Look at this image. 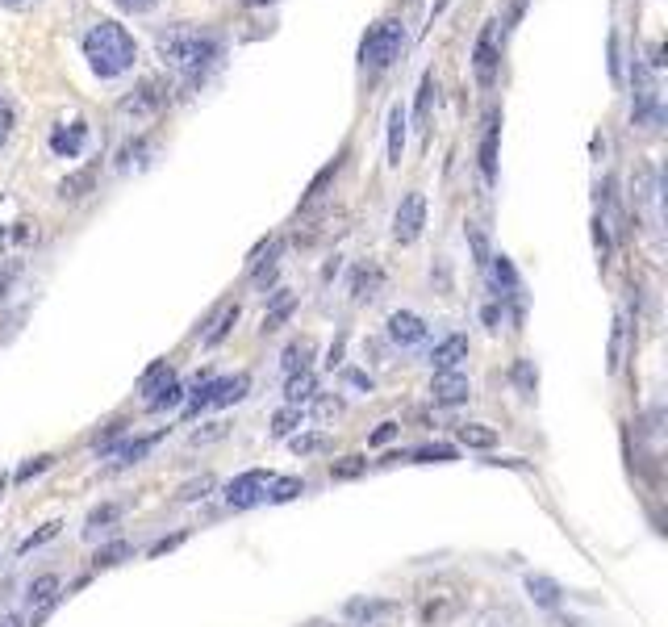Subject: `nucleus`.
I'll list each match as a JSON object with an SVG mask.
<instances>
[{
    "label": "nucleus",
    "mask_w": 668,
    "mask_h": 627,
    "mask_svg": "<svg viewBox=\"0 0 668 627\" xmlns=\"http://www.w3.org/2000/svg\"><path fill=\"white\" fill-rule=\"evenodd\" d=\"M159 59L180 80H205V72L222 59V38L205 26H172L159 34Z\"/></svg>",
    "instance_id": "1"
},
{
    "label": "nucleus",
    "mask_w": 668,
    "mask_h": 627,
    "mask_svg": "<svg viewBox=\"0 0 668 627\" xmlns=\"http://www.w3.org/2000/svg\"><path fill=\"white\" fill-rule=\"evenodd\" d=\"M84 59L101 80H117L134 67L138 46L126 34V26H117V21H97V26L84 34Z\"/></svg>",
    "instance_id": "2"
},
{
    "label": "nucleus",
    "mask_w": 668,
    "mask_h": 627,
    "mask_svg": "<svg viewBox=\"0 0 668 627\" xmlns=\"http://www.w3.org/2000/svg\"><path fill=\"white\" fill-rule=\"evenodd\" d=\"M418 623L422 627H447V623H456L464 611H468V590H460V586H447V582H439V586H426L422 594H418Z\"/></svg>",
    "instance_id": "3"
},
{
    "label": "nucleus",
    "mask_w": 668,
    "mask_h": 627,
    "mask_svg": "<svg viewBox=\"0 0 668 627\" xmlns=\"http://www.w3.org/2000/svg\"><path fill=\"white\" fill-rule=\"evenodd\" d=\"M251 393V377L238 373V377H209L205 385H197L193 402H188V418H197L205 410H226L234 402H243Z\"/></svg>",
    "instance_id": "4"
},
{
    "label": "nucleus",
    "mask_w": 668,
    "mask_h": 627,
    "mask_svg": "<svg viewBox=\"0 0 668 627\" xmlns=\"http://www.w3.org/2000/svg\"><path fill=\"white\" fill-rule=\"evenodd\" d=\"M405 46V26L401 21H376V26L364 34L360 42V63L372 67V72H380V67H389Z\"/></svg>",
    "instance_id": "5"
},
{
    "label": "nucleus",
    "mask_w": 668,
    "mask_h": 627,
    "mask_svg": "<svg viewBox=\"0 0 668 627\" xmlns=\"http://www.w3.org/2000/svg\"><path fill=\"white\" fill-rule=\"evenodd\" d=\"M276 481L272 469H247V473H238L226 490H222V502L230 510H251L259 502H268V485Z\"/></svg>",
    "instance_id": "6"
},
{
    "label": "nucleus",
    "mask_w": 668,
    "mask_h": 627,
    "mask_svg": "<svg viewBox=\"0 0 668 627\" xmlns=\"http://www.w3.org/2000/svg\"><path fill=\"white\" fill-rule=\"evenodd\" d=\"M422 230H426V197L422 193H405L401 205H397V214H393V239L401 247H410L422 239Z\"/></svg>",
    "instance_id": "7"
},
{
    "label": "nucleus",
    "mask_w": 668,
    "mask_h": 627,
    "mask_svg": "<svg viewBox=\"0 0 668 627\" xmlns=\"http://www.w3.org/2000/svg\"><path fill=\"white\" fill-rule=\"evenodd\" d=\"M401 611V602L393 598H372V594H360V598H347L343 602V619L351 627H380L385 619H393Z\"/></svg>",
    "instance_id": "8"
},
{
    "label": "nucleus",
    "mask_w": 668,
    "mask_h": 627,
    "mask_svg": "<svg viewBox=\"0 0 668 627\" xmlns=\"http://www.w3.org/2000/svg\"><path fill=\"white\" fill-rule=\"evenodd\" d=\"M385 331H389V343L401 347V352H410V347L426 343V335H431V327H426V318L414 314V310H393L389 322H385Z\"/></svg>",
    "instance_id": "9"
},
{
    "label": "nucleus",
    "mask_w": 668,
    "mask_h": 627,
    "mask_svg": "<svg viewBox=\"0 0 668 627\" xmlns=\"http://www.w3.org/2000/svg\"><path fill=\"white\" fill-rule=\"evenodd\" d=\"M472 398V381L460 373H435L431 377V402L435 406H443V410H451V406H464Z\"/></svg>",
    "instance_id": "10"
},
{
    "label": "nucleus",
    "mask_w": 668,
    "mask_h": 627,
    "mask_svg": "<svg viewBox=\"0 0 668 627\" xmlns=\"http://www.w3.org/2000/svg\"><path fill=\"white\" fill-rule=\"evenodd\" d=\"M464 360H468V335H447L431 347V356H426L431 373H456Z\"/></svg>",
    "instance_id": "11"
},
{
    "label": "nucleus",
    "mask_w": 668,
    "mask_h": 627,
    "mask_svg": "<svg viewBox=\"0 0 668 627\" xmlns=\"http://www.w3.org/2000/svg\"><path fill=\"white\" fill-rule=\"evenodd\" d=\"M522 586H527V594H531V602L535 607H543V611H560L564 607V586L556 582V577H547V573H527L522 577Z\"/></svg>",
    "instance_id": "12"
},
{
    "label": "nucleus",
    "mask_w": 668,
    "mask_h": 627,
    "mask_svg": "<svg viewBox=\"0 0 668 627\" xmlns=\"http://www.w3.org/2000/svg\"><path fill=\"white\" fill-rule=\"evenodd\" d=\"M159 105H163V92H159V84H142L134 97H126L122 101V118H134V122H142V118H151V113H159Z\"/></svg>",
    "instance_id": "13"
},
{
    "label": "nucleus",
    "mask_w": 668,
    "mask_h": 627,
    "mask_svg": "<svg viewBox=\"0 0 668 627\" xmlns=\"http://www.w3.org/2000/svg\"><path fill=\"white\" fill-rule=\"evenodd\" d=\"M167 431H151V435H138V439H126V444H117L113 456H117V469H130V464H142L151 456V448L159 444Z\"/></svg>",
    "instance_id": "14"
},
{
    "label": "nucleus",
    "mask_w": 668,
    "mask_h": 627,
    "mask_svg": "<svg viewBox=\"0 0 668 627\" xmlns=\"http://www.w3.org/2000/svg\"><path fill=\"white\" fill-rule=\"evenodd\" d=\"M84 143H88V126H84V122L59 126V130L51 134V151H55L59 159H76V155L84 151Z\"/></svg>",
    "instance_id": "15"
},
{
    "label": "nucleus",
    "mask_w": 668,
    "mask_h": 627,
    "mask_svg": "<svg viewBox=\"0 0 668 627\" xmlns=\"http://www.w3.org/2000/svg\"><path fill=\"white\" fill-rule=\"evenodd\" d=\"M180 402H184V385H180V381H176L172 373H167V377H163L159 385H151V389H147V410H151V414L176 410Z\"/></svg>",
    "instance_id": "16"
},
{
    "label": "nucleus",
    "mask_w": 668,
    "mask_h": 627,
    "mask_svg": "<svg viewBox=\"0 0 668 627\" xmlns=\"http://www.w3.org/2000/svg\"><path fill=\"white\" fill-rule=\"evenodd\" d=\"M318 398V377L309 373H289V381H284V406H305Z\"/></svg>",
    "instance_id": "17"
},
{
    "label": "nucleus",
    "mask_w": 668,
    "mask_h": 627,
    "mask_svg": "<svg viewBox=\"0 0 668 627\" xmlns=\"http://www.w3.org/2000/svg\"><path fill=\"white\" fill-rule=\"evenodd\" d=\"M122 515H126V506H122V502H105V506H97V510H92V515L84 519V536H88V540H97L101 531H109L113 523H122Z\"/></svg>",
    "instance_id": "18"
},
{
    "label": "nucleus",
    "mask_w": 668,
    "mask_h": 627,
    "mask_svg": "<svg viewBox=\"0 0 668 627\" xmlns=\"http://www.w3.org/2000/svg\"><path fill=\"white\" fill-rule=\"evenodd\" d=\"M63 598V586H59V573H38L34 582L26 586V602L30 607H46V602Z\"/></svg>",
    "instance_id": "19"
},
{
    "label": "nucleus",
    "mask_w": 668,
    "mask_h": 627,
    "mask_svg": "<svg viewBox=\"0 0 668 627\" xmlns=\"http://www.w3.org/2000/svg\"><path fill=\"white\" fill-rule=\"evenodd\" d=\"M493 76H497V51H493V26H489L481 42H476V80L493 84Z\"/></svg>",
    "instance_id": "20"
},
{
    "label": "nucleus",
    "mask_w": 668,
    "mask_h": 627,
    "mask_svg": "<svg viewBox=\"0 0 668 627\" xmlns=\"http://www.w3.org/2000/svg\"><path fill=\"white\" fill-rule=\"evenodd\" d=\"M284 373H305L309 368V360H314V343L309 339H293L289 347H284Z\"/></svg>",
    "instance_id": "21"
},
{
    "label": "nucleus",
    "mask_w": 668,
    "mask_h": 627,
    "mask_svg": "<svg viewBox=\"0 0 668 627\" xmlns=\"http://www.w3.org/2000/svg\"><path fill=\"white\" fill-rule=\"evenodd\" d=\"M309 490L305 485V477H276L272 485H268V502L272 506H280V502H293V498H301Z\"/></svg>",
    "instance_id": "22"
},
{
    "label": "nucleus",
    "mask_w": 668,
    "mask_h": 627,
    "mask_svg": "<svg viewBox=\"0 0 668 627\" xmlns=\"http://www.w3.org/2000/svg\"><path fill=\"white\" fill-rule=\"evenodd\" d=\"M401 151H405V109L393 105L389 109V164H401Z\"/></svg>",
    "instance_id": "23"
},
{
    "label": "nucleus",
    "mask_w": 668,
    "mask_h": 627,
    "mask_svg": "<svg viewBox=\"0 0 668 627\" xmlns=\"http://www.w3.org/2000/svg\"><path fill=\"white\" fill-rule=\"evenodd\" d=\"M481 172L485 180H497V113H489V130L481 143Z\"/></svg>",
    "instance_id": "24"
},
{
    "label": "nucleus",
    "mask_w": 668,
    "mask_h": 627,
    "mask_svg": "<svg viewBox=\"0 0 668 627\" xmlns=\"http://www.w3.org/2000/svg\"><path fill=\"white\" fill-rule=\"evenodd\" d=\"M301 423H305V410H301V406H280V410L272 414V435H276V439H289Z\"/></svg>",
    "instance_id": "25"
},
{
    "label": "nucleus",
    "mask_w": 668,
    "mask_h": 627,
    "mask_svg": "<svg viewBox=\"0 0 668 627\" xmlns=\"http://www.w3.org/2000/svg\"><path fill=\"white\" fill-rule=\"evenodd\" d=\"M130 556H134V548H130L126 540H113V544L97 548V556H92V569H113V565L130 561Z\"/></svg>",
    "instance_id": "26"
},
{
    "label": "nucleus",
    "mask_w": 668,
    "mask_h": 627,
    "mask_svg": "<svg viewBox=\"0 0 668 627\" xmlns=\"http://www.w3.org/2000/svg\"><path fill=\"white\" fill-rule=\"evenodd\" d=\"M472 627H527V623H522V615L514 607H489V611L476 615Z\"/></svg>",
    "instance_id": "27"
},
{
    "label": "nucleus",
    "mask_w": 668,
    "mask_h": 627,
    "mask_svg": "<svg viewBox=\"0 0 668 627\" xmlns=\"http://www.w3.org/2000/svg\"><path fill=\"white\" fill-rule=\"evenodd\" d=\"M489 260H493V281H497L501 297H514V293H518V272H514V264L506 260V255H489Z\"/></svg>",
    "instance_id": "28"
},
{
    "label": "nucleus",
    "mask_w": 668,
    "mask_h": 627,
    "mask_svg": "<svg viewBox=\"0 0 668 627\" xmlns=\"http://www.w3.org/2000/svg\"><path fill=\"white\" fill-rule=\"evenodd\" d=\"M460 444H464V448H481V452H485V448H493V444H497V431H493V427H485V423H464V427H460Z\"/></svg>",
    "instance_id": "29"
},
{
    "label": "nucleus",
    "mask_w": 668,
    "mask_h": 627,
    "mask_svg": "<svg viewBox=\"0 0 668 627\" xmlns=\"http://www.w3.org/2000/svg\"><path fill=\"white\" fill-rule=\"evenodd\" d=\"M456 456H460V452L451 448V444H426V448H414V452H410L414 464H451Z\"/></svg>",
    "instance_id": "30"
},
{
    "label": "nucleus",
    "mask_w": 668,
    "mask_h": 627,
    "mask_svg": "<svg viewBox=\"0 0 668 627\" xmlns=\"http://www.w3.org/2000/svg\"><path fill=\"white\" fill-rule=\"evenodd\" d=\"M122 439H126V423H122V418H117V423H109L97 439H92V452H97V456H113V448L117 444H122Z\"/></svg>",
    "instance_id": "31"
},
{
    "label": "nucleus",
    "mask_w": 668,
    "mask_h": 627,
    "mask_svg": "<svg viewBox=\"0 0 668 627\" xmlns=\"http://www.w3.org/2000/svg\"><path fill=\"white\" fill-rule=\"evenodd\" d=\"M213 490H218V477H213V473H201L197 481L180 485V502H201V498H209Z\"/></svg>",
    "instance_id": "32"
},
{
    "label": "nucleus",
    "mask_w": 668,
    "mask_h": 627,
    "mask_svg": "<svg viewBox=\"0 0 668 627\" xmlns=\"http://www.w3.org/2000/svg\"><path fill=\"white\" fill-rule=\"evenodd\" d=\"M376 289H380V268H360L351 297H355V301H372V297H376Z\"/></svg>",
    "instance_id": "33"
},
{
    "label": "nucleus",
    "mask_w": 668,
    "mask_h": 627,
    "mask_svg": "<svg viewBox=\"0 0 668 627\" xmlns=\"http://www.w3.org/2000/svg\"><path fill=\"white\" fill-rule=\"evenodd\" d=\"M514 385L522 398H535V385H539V373H535V364L531 360H518L514 364Z\"/></svg>",
    "instance_id": "34"
},
{
    "label": "nucleus",
    "mask_w": 668,
    "mask_h": 627,
    "mask_svg": "<svg viewBox=\"0 0 668 627\" xmlns=\"http://www.w3.org/2000/svg\"><path fill=\"white\" fill-rule=\"evenodd\" d=\"M364 469H368L364 456H343L339 464H330V481H351V477H360Z\"/></svg>",
    "instance_id": "35"
},
{
    "label": "nucleus",
    "mask_w": 668,
    "mask_h": 627,
    "mask_svg": "<svg viewBox=\"0 0 668 627\" xmlns=\"http://www.w3.org/2000/svg\"><path fill=\"white\" fill-rule=\"evenodd\" d=\"M59 527H63V523H46L42 531H34V536H26V540H21V544H17V556H30L34 548H42V544H51V540L59 536Z\"/></svg>",
    "instance_id": "36"
},
{
    "label": "nucleus",
    "mask_w": 668,
    "mask_h": 627,
    "mask_svg": "<svg viewBox=\"0 0 668 627\" xmlns=\"http://www.w3.org/2000/svg\"><path fill=\"white\" fill-rule=\"evenodd\" d=\"M326 448H330V439L318 435V431H309V435H297V439H293V452H297V456H318V452H326Z\"/></svg>",
    "instance_id": "37"
},
{
    "label": "nucleus",
    "mask_w": 668,
    "mask_h": 627,
    "mask_svg": "<svg viewBox=\"0 0 668 627\" xmlns=\"http://www.w3.org/2000/svg\"><path fill=\"white\" fill-rule=\"evenodd\" d=\"M234 322H238V306H226V310H222V318H218V327H213V331L205 335V347H218V343L230 335Z\"/></svg>",
    "instance_id": "38"
},
{
    "label": "nucleus",
    "mask_w": 668,
    "mask_h": 627,
    "mask_svg": "<svg viewBox=\"0 0 668 627\" xmlns=\"http://www.w3.org/2000/svg\"><path fill=\"white\" fill-rule=\"evenodd\" d=\"M343 410H347V402H343V398H330V393H318V406H314V414H318V418H343Z\"/></svg>",
    "instance_id": "39"
},
{
    "label": "nucleus",
    "mask_w": 668,
    "mask_h": 627,
    "mask_svg": "<svg viewBox=\"0 0 668 627\" xmlns=\"http://www.w3.org/2000/svg\"><path fill=\"white\" fill-rule=\"evenodd\" d=\"M222 435H226V423H201V427L193 431V448H201V444H218Z\"/></svg>",
    "instance_id": "40"
},
{
    "label": "nucleus",
    "mask_w": 668,
    "mask_h": 627,
    "mask_svg": "<svg viewBox=\"0 0 668 627\" xmlns=\"http://www.w3.org/2000/svg\"><path fill=\"white\" fill-rule=\"evenodd\" d=\"M397 435H401V423H393V418H389V423H380V427L368 435V444H372V448H385V444H393Z\"/></svg>",
    "instance_id": "41"
},
{
    "label": "nucleus",
    "mask_w": 668,
    "mask_h": 627,
    "mask_svg": "<svg viewBox=\"0 0 668 627\" xmlns=\"http://www.w3.org/2000/svg\"><path fill=\"white\" fill-rule=\"evenodd\" d=\"M51 460H55V456H34L30 464H21V469H17V481H30V477L46 473V469H51Z\"/></svg>",
    "instance_id": "42"
},
{
    "label": "nucleus",
    "mask_w": 668,
    "mask_h": 627,
    "mask_svg": "<svg viewBox=\"0 0 668 627\" xmlns=\"http://www.w3.org/2000/svg\"><path fill=\"white\" fill-rule=\"evenodd\" d=\"M468 239H472V251H476V264L489 268V243H485V235L476 226H468Z\"/></svg>",
    "instance_id": "43"
},
{
    "label": "nucleus",
    "mask_w": 668,
    "mask_h": 627,
    "mask_svg": "<svg viewBox=\"0 0 668 627\" xmlns=\"http://www.w3.org/2000/svg\"><path fill=\"white\" fill-rule=\"evenodd\" d=\"M17 276H21V264H17V260H9L5 268H0V301L9 297V289H13V281H17Z\"/></svg>",
    "instance_id": "44"
},
{
    "label": "nucleus",
    "mask_w": 668,
    "mask_h": 627,
    "mask_svg": "<svg viewBox=\"0 0 668 627\" xmlns=\"http://www.w3.org/2000/svg\"><path fill=\"white\" fill-rule=\"evenodd\" d=\"M184 544V531H176V536H163V540H155L151 548H147V556H163V552H172V548H180Z\"/></svg>",
    "instance_id": "45"
},
{
    "label": "nucleus",
    "mask_w": 668,
    "mask_h": 627,
    "mask_svg": "<svg viewBox=\"0 0 668 627\" xmlns=\"http://www.w3.org/2000/svg\"><path fill=\"white\" fill-rule=\"evenodd\" d=\"M9 134H13V109H9L5 97H0V147L9 143Z\"/></svg>",
    "instance_id": "46"
},
{
    "label": "nucleus",
    "mask_w": 668,
    "mask_h": 627,
    "mask_svg": "<svg viewBox=\"0 0 668 627\" xmlns=\"http://www.w3.org/2000/svg\"><path fill=\"white\" fill-rule=\"evenodd\" d=\"M289 314H293V301H280V306H276V310L264 318V331H276V327H280V322L289 318Z\"/></svg>",
    "instance_id": "47"
},
{
    "label": "nucleus",
    "mask_w": 668,
    "mask_h": 627,
    "mask_svg": "<svg viewBox=\"0 0 668 627\" xmlns=\"http://www.w3.org/2000/svg\"><path fill=\"white\" fill-rule=\"evenodd\" d=\"M117 5H122L126 13H151V9L159 5V0H117Z\"/></svg>",
    "instance_id": "48"
},
{
    "label": "nucleus",
    "mask_w": 668,
    "mask_h": 627,
    "mask_svg": "<svg viewBox=\"0 0 668 627\" xmlns=\"http://www.w3.org/2000/svg\"><path fill=\"white\" fill-rule=\"evenodd\" d=\"M431 88H435V80L426 76V80H422V92H418V118H426V105H431Z\"/></svg>",
    "instance_id": "49"
},
{
    "label": "nucleus",
    "mask_w": 668,
    "mask_h": 627,
    "mask_svg": "<svg viewBox=\"0 0 668 627\" xmlns=\"http://www.w3.org/2000/svg\"><path fill=\"white\" fill-rule=\"evenodd\" d=\"M481 318L489 322V331H497V322H501V310H497V306H485V310H481Z\"/></svg>",
    "instance_id": "50"
},
{
    "label": "nucleus",
    "mask_w": 668,
    "mask_h": 627,
    "mask_svg": "<svg viewBox=\"0 0 668 627\" xmlns=\"http://www.w3.org/2000/svg\"><path fill=\"white\" fill-rule=\"evenodd\" d=\"M0 627H26V619H21V615H0Z\"/></svg>",
    "instance_id": "51"
},
{
    "label": "nucleus",
    "mask_w": 668,
    "mask_h": 627,
    "mask_svg": "<svg viewBox=\"0 0 668 627\" xmlns=\"http://www.w3.org/2000/svg\"><path fill=\"white\" fill-rule=\"evenodd\" d=\"M301 627H339V623H330V619H309V623H301Z\"/></svg>",
    "instance_id": "52"
},
{
    "label": "nucleus",
    "mask_w": 668,
    "mask_h": 627,
    "mask_svg": "<svg viewBox=\"0 0 668 627\" xmlns=\"http://www.w3.org/2000/svg\"><path fill=\"white\" fill-rule=\"evenodd\" d=\"M0 494H5V477H0Z\"/></svg>",
    "instance_id": "53"
},
{
    "label": "nucleus",
    "mask_w": 668,
    "mask_h": 627,
    "mask_svg": "<svg viewBox=\"0 0 668 627\" xmlns=\"http://www.w3.org/2000/svg\"><path fill=\"white\" fill-rule=\"evenodd\" d=\"M251 5H259V0H251Z\"/></svg>",
    "instance_id": "54"
}]
</instances>
